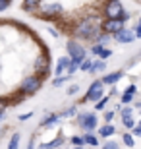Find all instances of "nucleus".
I'll use <instances>...</instances> for the list:
<instances>
[{
  "mask_svg": "<svg viewBox=\"0 0 141 149\" xmlns=\"http://www.w3.org/2000/svg\"><path fill=\"white\" fill-rule=\"evenodd\" d=\"M114 134H116V128H114L112 124H104V126L99 128V138L108 139V138H112Z\"/></svg>",
  "mask_w": 141,
  "mask_h": 149,
  "instance_id": "obj_16",
  "label": "nucleus"
},
{
  "mask_svg": "<svg viewBox=\"0 0 141 149\" xmlns=\"http://www.w3.org/2000/svg\"><path fill=\"white\" fill-rule=\"evenodd\" d=\"M35 147V138H31V141H29V145H27V149H33Z\"/></svg>",
  "mask_w": 141,
  "mask_h": 149,
  "instance_id": "obj_42",
  "label": "nucleus"
},
{
  "mask_svg": "<svg viewBox=\"0 0 141 149\" xmlns=\"http://www.w3.org/2000/svg\"><path fill=\"white\" fill-rule=\"evenodd\" d=\"M122 141H124L126 147H133V145H135V139H133L131 132H124L122 134Z\"/></svg>",
  "mask_w": 141,
  "mask_h": 149,
  "instance_id": "obj_23",
  "label": "nucleus"
},
{
  "mask_svg": "<svg viewBox=\"0 0 141 149\" xmlns=\"http://www.w3.org/2000/svg\"><path fill=\"white\" fill-rule=\"evenodd\" d=\"M68 79H70L68 76H58V77H54V79H52V85H54V87H60V85H62V83H66Z\"/></svg>",
  "mask_w": 141,
  "mask_h": 149,
  "instance_id": "obj_32",
  "label": "nucleus"
},
{
  "mask_svg": "<svg viewBox=\"0 0 141 149\" xmlns=\"http://www.w3.org/2000/svg\"><path fill=\"white\" fill-rule=\"evenodd\" d=\"M108 103H110V97H108V95H104L103 99H99L97 103L93 105V109H95V111H99V112H103V111H106Z\"/></svg>",
  "mask_w": 141,
  "mask_h": 149,
  "instance_id": "obj_19",
  "label": "nucleus"
},
{
  "mask_svg": "<svg viewBox=\"0 0 141 149\" xmlns=\"http://www.w3.org/2000/svg\"><path fill=\"white\" fill-rule=\"evenodd\" d=\"M76 93H79V83H72L70 87H68V91H66V95H76Z\"/></svg>",
  "mask_w": 141,
  "mask_h": 149,
  "instance_id": "obj_33",
  "label": "nucleus"
},
{
  "mask_svg": "<svg viewBox=\"0 0 141 149\" xmlns=\"http://www.w3.org/2000/svg\"><path fill=\"white\" fill-rule=\"evenodd\" d=\"M122 77H124V72H122V70H116V72H108L106 76H103L101 81H103L104 85H116Z\"/></svg>",
  "mask_w": 141,
  "mask_h": 149,
  "instance_id": "obj_13",
  "label": "nucleus"
},
{
  "mask_svg": "<svg viewBox=\"0 0 141 149\" xmlns=\"http://www.w3.org/2000/svg\"><path fill=\"white\" fill-rule=\"evenodd\" d=\"M112 41V35H108V33H104V31H101L99 33V37L95 39V43H99V45H103V47H106V45Z\"/></svg>",
  "mask_w": 141,
  "mask_h": 149,
  "instance_id": "obj_21",
  "label": "nucleus"
},
{
  "mask_svg": "<svg viewBox=\"0 0 141 149\" xmlns=\"http://www.w3.org/2000/svg\"><path fill=\"white\" fill-rule=\"evenodd\" d=\"M74 149H93V147H74Z\"/></svg>",
  "mask_w": 141,
  "mask_h": 149,
  "instance_id": "obj_45",
  "label": "nucleus"
},
{
  "mask_svg": "<svg viewBox=\"0 0 141 149\" xmlns=\"http://www.w3.org/2000/svg\"><path fill=\"white\" fill-rule=\"evenodd\" d=\"M133 95H128V93H120V103L122 105H130V103H133Z\"/></svg>",
  "mask_w": 141,
  "mask_h": 149,
  "instance_id": "obj_30",
  "label": "nucleus"
},
{
  "mask_svg": "<svg viewBox=\"0 0 141 149\" xmlns=\"http://www.w3.org/2000/svg\"><path fill=\"white\" fill-rule=\"evenodd\" d=\"M19 141H22V134L16 132L10 138V143H8V149H19Z\"/></svg>",
  "mask_w": 141,
  "mask_h": 149,
  "instance_id": "obj_22",
  "label": "nucleus"
},
{
  "mask_svg": "<svg viewBox=\"0 0 141 149\" xmlns=\"http://www.w3.org/2000/svg\"><path fill=\"white\" fill-rule=\"evenodd\" d=\"M131 136H133V138H141V126L133 128V130H131Z\"/></svg>",
  "mask_w": 141,
  "mask_h": 149,
  "instance_id": "obj_38",
  "label": "nucleus"
},
{
  "mask_svg": "<svg viewBox=\"0 0 141 149\" xmlns=\"http://www.w3.org/2000/svg\"><path fill=\"white\" fill-rule=\"evenodd\" d=\"M39 2H41V0H23L22 10L29 12V14H37V10H39Z\"/></svg>",
  "mask_w": 141,
  "mask_h": 149,
  "instance_id": "obj_17",
  "label": "nucleus"
},
{
  "mask_svg": "<svg viewBox=\"0 0 141 149\" xmlns=\"http://www.w3.org/2000/svg\"><path fill=\"white\" fill-rule=\"evenodd\" d=\"M103 17V16H99ZM99 17H93V16H85L81 17V19H77L76 25H74V29H72L70 37L76 39V41H87V43H95V39L99 37V33H101V25H97V19Z\"/></svg>",
  "mask_w": 141,
  "mask_h": 149,
  "instance_id": "obj_1",
  "label": "nucleus"
},
{
  "mask_svg": "<svg viewBox=\"0 0 141 149\" xmlns=\"http://www.w3.org/2000/svg\"><path fill=\"white\" fill-rule=\"evenodd\" d=\"M10 4H12V0H0V12H4Z\"/></svg>",
  "mask_w": 141,
  "mask_h": 149,
  "instance_id": "obj_37",
  "label": "nucleus"
},
{
  "mask_svg": "<svg viewBox=\"0 0 141 149\" xmlns=\"http://www.w3.org/2000/svg\"><path fill=\"white\" fill-rule=\"evenodd\" d=\"M133 33H135V39H141V23H137V25H135Z\"/></svg>",
  "mask_w": 141,
  "mask_h": 149,
  "instance_id": "obj_40",
  "label": "nucleus"
},
{
  "mask_svg": "<svg viewBox=\"0 0 141 149\" xmlns=\"http://www.w3.org/2000/svg\"><path fill=\"white\" fill-rule=\"evenodd\" d=\"M0 132H2V130H0Z\"/></svg>",
  "mask_w": 141,
  "mask_h": 149,
  "instance_id": "obj_49",
  "label": "nucleus"
},
{
  "mask_svg": "<svg viewBox=\"0 0 141 149\" xmlns=\"http://www.w3.org/2000/svg\"><path fill=\"white\" fill-rule=\"evenodd\" d=\"M64 139H66V138L62 136V132H60L58 136H56V139H52V141H49V143H41L37 149H58L60 145L64 143Z\"/></svg>",
  "mask_w": 141,
  "mask_h": 149,
  "instance_id": "obj_14",
  "label": "nucleus"
},
{
  "mask_svg": "<svg viewBox=\"0 0 141 149\" xmlns=\"http://www.w3.org/2000/svg\"><path fill=\"white\" fill-rule=\"evenodd\" d=\"M103 49H104L103 45H99V43H93V45H91V49H89V54H91V56H97V58H99V54L103 52Z\"/></svg>",
  "mask_w": 141,
  "mask_h": 149,
  "instance_id": "obj_25",
  "label": "nucleus"
},
{
  "mask_svg": "<svg viewBox=\"0 0 141 149\" xmlns=\"http://www.w3.org/2000/svg\"><path fill=\"white\" fill-rule=\"evenodd\" d=\"M112 39L116 41V43H120V45H130V43L135 41V33H133V29L124 27V29H120L116 35H112Z\"/></svg>",
  "mask_w": 141,
  "mask_h": 149,
  "instance_id": "obj_10",
  "label": "nucleus"
},
{
  "mask_svg": "<svg viewBox=\"0 0 141 149\" xmlns=\"http://www.w3.org/2000/svg\"><path fill=\"white\" fill-rule=\"evenodd\" d=\"M103 149H122V147H120L118 141H114V139H106V141L103 143Z\"/></svg>",
  "mask_w": 141,
  "mask_h": 149,
  "instance_id": "obj_29",
  "label": "nucleus"
},
{
  "mask_svg": "<svg viewBox=\"0 0 141 149\" xmlns=\"http://www.w3.org/2000/svg\"><path fill=\"white\" fill-rule=\"evenodd\" d=\"M33 70H35V76H39L41 79H47L50 76V58L47 56H37L35 62H33Z\"/></svg>",
  "mask_w": 141,
  "mask_h": 149,
  "instance_id": "obj_8",
  "label": "nucleus"
},
{
  "mask_svg": "<svg viewBox=\"0 0 141 149\" xmlns=\"http://www.w3.org/2000/svg\"><path fill=\"white\" fill-rule=\"evenodd\" d=\"M137 126H141V120H139V124H137Z\"/></svg>",
  "mask_w": 141,
  "mask_h": 149,
  "instance_id": "obj_46",
  "label": "nucleus"
},
{
  "mask_svg": "<svg viewBox=\"0 0 141 149\" xmlns=\"http://www.w3.org/2000/svg\"><path fill=\"white\" fill-rule=\"evenodd\" d=\"M58 114H60V118H72V116H76V114H77V105L70 107V109H66V111L58 112Z\"/></svg>",
  "mask_w": 141,
  "mask_h": 149,
  "instance_id": "obj_24",
  "label": "nucleus"
},
{
  "mask_svg": "<svg viewBox=\"0 0 141 149\" xmlns=\"http://www.w3.org/2000/svg\"><path fill=\"white\" fill-rule=\"evenodd\" d=\"M29 118H33V112H23V114H19V116H17V120H19V122L29 120Z\"/></svg>",
  "mask_w": 141,
  "mask_h": 149,
  "instance_id": "obj_36",
  "label": "nucleus"
},
{
  "mask_svg": "<svg viewBox=\"0 0 141 149\" xmlns=\"http://www.w3.org/2000/svg\"><path fill=\"white\" fill-rule=\"evenodd\" d=\"M66 52H68V56L72 58V62L77 64V66H81V62L87 58L85 47H83L79 41H76V39H70V41L66 43Z\"/></svg>",
  "mask_w": 141,
  "mask_h": 149,
  "instance_id": "obj_5",
  "label": "nucleus"
},
{
  "mask_svg": "<svg viewBox=\"0 0 141 149\" xmlns=\"http://www.w3.org/2000/svg\"><path fill=\"white\" fill-rule=\"evenodd\" d=\"M116 95H118V89H116V87L112 85V89L108 91V97H116Z\"/></svg>",
  "mask_w": 141,
  "mask_h": 149,
  "instance_id": "obj_41",
  "label": "nucleus"
},
{
  "mask_svg": "<svg viewBox=\"0 0 141 149\" xmlns=\"http://www.w3.org/2000/svg\"><path fill=\"white\" fill-rule=\"evenodd\" d=\"M43 83H44V79H41L39 76H25L22 79V83H19V87H17V91L16 93L17 95H22L23 99L25 97H31V95H35L39 91V89L43 87Z\"/></svg>",
  "mask_w": 141,
  "mask_h": 149,
  "instance_id": "obj_2",
  "label": "nucleus"
},
{
  "mask_svg": "<svg viewBox=\"0 0 141 149\" xmlns=\"http://www.w3.org/2000/svg\"><path fill=\"white\" fill-rule=\"evenodd\" d=\"M114 114H116V111H114V109H110V111H103L104 122H106V124H110V122H112V118H114Z\"/></svg>",
  "mask_w": 141,
  "mask_h": 149,
  "instance_id": "obj_31",
  "label": "nucleus"
},
{
  "mask_svg": "<svg viewBox=\"0 0 141 149\" xmlns=\"http://www.w3.org/2000/svg\"><path fill=\"white\" fill-rule=\"evenodd\" d=\"M139 23H141V17H139Z\"/></svg>",
  "mask_w": 141,
  "mask_h": 149,
  "instance_id": "obj_47",
  "label": "nucleus"
},
{
  "mask_svg": "<svg viewBox=\"0 0 141 149\" xmlns=\"http://www.w3.org/2000/svg\"><path fill=\"white\" fill-rule=\"evenodd\" d=\"M139 56H141V52H139Z\"/></svg>",
  "mask_w": 141,
  "mask_h": 149,
  "instance_id": "obj_48",
  "label": "nucleus"
},
{
  "mask_svg": "<svg viewBox=\"0 0 141 149\" xmlns=\"http://www.w3.org/2000/svg\"><path fill=\"white\" fill-rule=\"evenodd\" d=\"M135 109L139 111V114H141V101H137V103H135Z\"/></svg>",
  "mask_w": 141,
  "mask_h": 149,
  "instance_id": "obj_43",
  "label": "nucleus"
},
{
  "mask_svg": "<svg viewBox=\"0 0 141 149\" xmlns=\"http://www.w3.org/2000/svg\"><path fill=\"white\" fill-rule=\"evenodd\" d=\"M70 143L74 145V147H83V145H85V139H83V136H72Z\"/></svg>",
  "mask_w": 141,
  "mask_h": 149,
  "instance_id": "obj_26",
  "label": "nucleus"
},
{
  "mask_svg": "<svg viewBox=\"0 0 141 149\" xmlns=\"http://www.w3.org/2000/svg\"><path fill=\"white\" fill-rule=\"evenodd\" d=\"M124 27H126V23L122 19H108V17L101 19V31H104L108 35H116L120 29H124Z\"/></svg>",
  "mask_w": 141,
  "mask_h": 149,
  "instance_id": "obj_9",
  "label": "nucleus"
},
{
  "mask_svg": "<svg viewBox=\"0 0 141 149\" xmlns=\"http://www.w3.org/2000/svg\"><path fill=\"white\" fill-rule=\"evenodd\" d=\"M91 66H93V56H91V58H89V56H87V58H85V60H83L81 62V66H79V70H81V72H89V70H91Z\"/></svg>",
  "mask_w": 141,
  "mask_h": 149,
  "instance_id": "obj_27",
  "label": "nucleus"
},
{
  "mask_svg": "<svg viewBox=\"0 0 141 149\" xmlns=\"http://www.w3.org/2000/svg\"><path fill=\"white\" fill-rule=\"evenodd\" d=\"M2 118H4V111H0V122H2Z\"/></svg>",
  "mask_w": 141,
  "mask_h": 149,
  "instance_id": "obj_44",
  "label": "nucleus"
},
{
  "mask_svg": "<svg viewBox=\"0 0 141 149\" xmlns=\"http://www.w3.org/2000/svg\"><path fill=\"white\" fill-rule=\"evenodd\" d=\"M104 97V83L101 81V79H93L91 81V85L87 87V91H85V95H83L81 99H79V103H77V107H81V105H85V103H97L99 99H103Z\"/></svg>",
  "mask_w": 141,
  "mask_h": 149,
  "instance_id": "obj_3",
  "label": "nucleus"
},
{
  "mask_svg": "<svg viewBox=\"0 0 141 149\" xmlns=\"http://www.w3.org/2000/svg\"><path fill=\"white\" fill-rule=\"evenodd\" d=\"M139 2H141V0H139Z\"/></svg>",
  "mask_w": 141,
  "mask_h": 149,
  "instance_id": "obj_50",
  "label": "nucleus"
},
{
  "mask_svg": "<svg viewBox=\"0 0 141 149\" xmlns=\"http://www.w3.org/2000/svg\"><path fill=\"white\" fill-rule=\"evenodd\" d=\"M130 17H131L130 14H128V12H124V14H122V16H120L118 19H122V22H124V23H128V22H130Z\"/></svg>",
  "mask_w": 141,
  "mask_h": 149,
  "instance_id": "obj_39",
  "label": "nucleus"
},
{
  "mask_svg": "<svg viewBox=\"0 0 141 149\" xmlns=\"http://www.w3.org/2000/svg\"><path fill=\"white\" fill-rule=\"evenodd\" d=\"M106 70V60H101V58H97V60H93V66H91V70L87 74H91V76H95V74H101V72H104Z\"/></svg>",
  "mask_w": 141,
  "mask_h": 149,
  "instance_id": "obj_15",
  "label": "nucleus"
},
{
  "mask_svg": "<svg viewBox=\"0 0 141 149\" xmlns=\"http://www.w3.org/2000/svg\"><path fill=\"white\" fill-rule=\"evenodd\" d=\"M70 64H72V58L68 54H66V56H60L58 62H56V68H54V76L56 77H58V76H66V72H68Z\"/></svg>",
  "mask_w": 141,
  "mask_h": 149,
  "instance_id": "obj_11",
  "label": "nucleus"
},
{
  "mask_svg": "<svg viewBox=\"0 0 141 149\" xmlns=\"http://www.w3.org/2000/svg\"><path fill=\"white\" fill-rule=\"evenodd\" d=\"M110 56H112V50L104 47V49H103V52L99 54V58H101V60H106V58H110Z\"/></svg>",
  "mask_w": 141,
  "mask_h": 149,
  "instance_id": "obj_35",
  "label": "nucleus"
},
{
  "mask_svg": "<svg viewBox=\"0 0 141 149\" xmlns=\"http://www.w3.org/2000/svg\"><path fill=\"white\" fill-rule=\"evenodd\" d=\"M37 16L47 22H58L64 17V8H62V4H47L37 10Z\"/></svg>",
  "mask_w": 141,
  "mask_h": 149,
  "instance_id": "obj_6",
  "label": "nucleus"
},
{
  "mask_svg": "<svg viewBox=\"0 0 141 149\" xmlns=\"http://www.w3.org/2000/svg\"><path fill=\"white\" fill-rule=\"evenodd\" d=\"M122 126L128 128V130H133V128L137 126V122H135V118H133V114H131V116H122Z\"/></svg>",
  "mask_w": 141,
  "mask_h": 149,
  "instance_id": "obj_20",
  "label": "nucleus"
},
{
  "mask_svg": "<svg viewBox=\"0 0 141 149\" xmlns=\"http://www.w3.org/2000/svg\"><path fill=\"white\" fill-rule=\"evenodd\" d=\"M131 114H133V107H130V105L120 107V118H122V116H131Z\"/></svg>",
  "mask_w": 141,
  "mask_h": 149,
  "instance_id": "obj_28",
  "label": "nucleus"
},
{
  "mask_svg": "<svg viewBox=\"0 0 141 149\" xmlns=\"http://www.w3.org/2000/svg\"><path fill=\"white\" fill-rule=\"evenodd\" d=\"M60 120H62V118H60L58 112H49V114H44V118L41 120L39 128H41V130H44V128H52V126H56Z\"/></svg>",
  "mask_w": 141,
  "mask_h": 149,
  "instance_id": "obj_12",
  "label": "nucleus"
},
{
  "mask_svg": "<svg viewBox=\"0 0 141 149\" xmlns=\"http://www.w3.org/2000/svg\"><path fill=\"white\" fill-rule=\"evenodd\" d=\"M124 6L120 0H106L103 6V10H101V16L103 17H108V19H118L122 14H124Z\"/></svg>",
  "mask_w": 141,
  "mask_h": 149,
  "instance_id": "obj_7",
  "label": "nucleus"
},
{
  "mask_svg": "<svg viewBox=\"0 0 141 149\" xmlns=\"http://www.w3.org/2000/svg\"><path fill=\"white\" fill-rule=\"evenodd\" d=\"M83 139H85L87 147H97V145H99V138L95 136V132H87L85 136H83Z\"/></svg>",
  "mask_w": 141,
  "mask_h": 149,
  "instance_id": "obj_18",
  "label": "nucleus"
},
{
  "mask_svg": "<svg viewBox=\"0 0 141 149\" xmlns=\"http://www.w3.org/2000/svg\"><path fill=\"white\" fill-rule=\"evenodd\" d=\"M76 124L81 128L83 132H95L99 126V118L95 112H89V111H77L76 114Z\"/></svg>",
  "mask_w": 141,
  "mask_h": 149,
  "instance_id": "obj_4",
  "label": "nucleus"
},
{
  "mask_svg": "<svg viewBox=\"0 0 141 149\" xmlns=\"http://www.w3.org/2000/svg\"><path fill=\"white\" fill-rule=\"evenodd\" d=\"M124 93L133 95V97H135V95H137V85H135V83H130V85H128V87L124 89Z\"/></svg>",
  "mask_w": 141,
  "mask_h": 149,
  "instance_id": "obj_34",
  "label": "nucleus"
}]
</instances>
